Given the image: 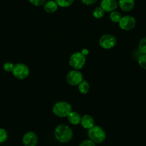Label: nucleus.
<instances>
[{"label": "nucleus", "instance_id": "1", "mask_svg": "<svg viewBox=\"0 0 146 146\" xmlns=\"http://www.w3.org/2000/svg\"><path fill=\"white\" fill-rule=\"evenodd\" d=\"M56 140L62 143H69L73 137V131L71 127L65 124H60L54 131Z\"/></svg>", "mask_w": 146, "mask_h": 146}, {"label": "nucleus", "instance_id": "2", "mask_svg": "<svg viewBox=\"0 0 146 146\" xmlns=\"http://www.w3.org/2000/svg\"><path fill=\"white\" fill-rule=\"evenodd\" d=\"M72 111V105L66 101H59L56 102L52 107V113L54 115L59 117H67V115Z\"/></svg>", "mask_w": 146, "mask_h": 146}, {"label": "nucleus", "instance_id": "3", "mask_svg": "<svg viewBox=\"0 0 146 146\" xmlns=\"http://www.w3.org/2000/svg\"><path fill=\"white\" fill-rule=\"evenodd\" d=\"M88 135L90 140L94 142L95 144L102 143L106 139V133L102 127L98 125H94L92 128L89 129Z\"/></svg>", "mask_w": 146, "mask_h": 146}, {"label": "nucleus", "instance_id": "4", "mask_svg": "<svg viewBox=\"0 0 146 146\" xmlns=\"http://www.w3.org/2000/svg\"><path fill=\"white\" fill-rule=\"evenodd\" d=\"M86 63V57L80 52H76L71 54L69 58V64L73 70H80L85 66Z\"/></svg>", "mask_w": 146, "mask_h": 146}, {"label": "nucleus", "instance_id": "5", "mask_svg": "<svg viewBox=\"0 0 146 146\" xmlns=\"http://www.w3.org/2000/svg\"><path fill=\"white\" fill-rule=\"evenodd\" d=\"M12 74L18 80H25L28 78L30 73L29 67L24 63H17L14 66Z\"/></svg>", "mask_w": 146, "mask_h": 146}, {"label": "nucleus", "instance_id": "6", "mask_svg": "<svg viewBox=\"0 0 146 146\" xmlns=\"http://www.w3.org/2000/svg\"><path fill=\"white\" fill-rule=\"evenodd\" d=\"M117 44V40L114 35L111 34H105L102 35L99 40V44L105 50H110Z\"/></svg>", "mask_w": 146, "mask_h": 146}, {"label": "nucleus", "instance_id": "7", "mask_svg": "<svg viewBox=\"0 0 146 146\" xmlns=\"http://www.w3.org/2000/svg\"><path fill=\"white\" fill-rule=\"evenodd\" d=\"M83 80V75L78 70H70L66 75V81L71 86H77Z\"/></svg>", "mask_w": 146, "mask_h": 146}, {"label": "nucleus", "instance_id": "8", "mask_svg": "<svg viewBox=\"0 0 146 146\" xmlns=\"http://www.w3.org/2000/svg\"><path fill=\"white\" fill-rule=\"evenodd\" d=\"M119 27L125 31H130L134 29L136 26V19L130 15L122 17L118 23Z\"/></svg>", "mask_w": 146, "mask_h": 146}, {"label": "nucleus", "instance_id": "9", "mask_svg": "<svg viewBox=\"0 0 146 146\" xmlns=\"http://www.w3.org/2000/svg\"><path fill=\"white\" fill-rule=\"evenodd\" d=\"M22 143L25 146H36L38 143V137L34 132L28 131L24 135Z\"/></svg>", "mask_w": 146, "mask_h": 146}, {"label": "nucleus", "instance_id": "10", "mask_svg": "<svg viewBox=\"0 0 146 146\" xmlns=\"http://www.w3.org/2000/svg\"><path fill=\"white\" fill-rule=\"evenodd\" d=\"M100 7L105 12H112L116 10L118 7V2L117 0H102L100 2Z\"/></svg>", "mask_w": 146, "mask_h": 146}, {"label": "nucleus", "instance_id": "11", "mask_svg": "<svg viewBox=\"0 0 146 146\" xmlns=\"http://www.w3.org/2000/svg\"><path fill=\"white\" fill-rule=\"evenodd\" d=\"M80 124L83 128L89 130L95 125V122L93 117L90 115H84L81 117Z\"/></svg>", "mask_w": 146, "mask_h": 146}, {"label": "nucleus", "instance_id": "12", "mask_svg": "<svg viewBox=\"0 0 146 146\" xmlns=\"http://www.w3.org/2000/svg\"><path fill=\"white\" fill-rule=\"evenodd\" d=\"M135 0H119L118 5L120 9L126 12H130L135 7Z\"/></svg>", "mask_w": 146, "mask_h": 146}, {"label": "nucleus", "instance_id": "13", "mask_svg": "<svg viewBox=\"0 0 146 146\" xmlns=\"http://www.w3.org/2000/svg\"><path fill=\"white\" fill-rule=\"evenodd\" d=\"M44 7V9L47 13L52 14L55 12L58 9L59 6L57 5V2H55V0H48L44 3L43 5Z\"/></svg>", "mask_w": 146, "mask_h": 146}, {"label": "nucleus", "instance_id": "14", "mask_svg": "<svg viewBox=\"0 0 146 146\" xmlns=\"http://www.w3.org/2000/svg\"><path fill=\"white\" fill-rule=\"evenodd\" d=\"M67 120L70 124L73 125H77L80 123L81 117L82 116L80 115L79 113L76 111H72L70 114L67 115Z\"/></svg>", "mask_w": 146, "mask_h": 146}, {"label": "nucleus", "instance_id": "15", "mask_svg": "<svg viewBox=\"0 0 146 146\" xmlns=\"http://www.w3.org/2000/svg\"><path fill=\"white\" fill-rule=\"evenodd\" d=\"M78 86L79 92H80L81 94H83V95L88 93L90 91V86L89 82L87 80H83Z\"/></svg>", "mask_w": 146, "mask_h": 146}, {"label": "nucleus", "instance_id": "16", "mask_svg": "<svg viewBox=\"0 0 146 146\" xmlns=\"http://www.w3.org/2000/svg\"><path fill=\"white\" fill-rule=\"evenodd\" d=\"M122 18L121 14L120 13L117 11L115 10L113 12H110V19L111 20L112 22L113 23H119L120 20Z\"/></svg>", "mask_w": 146, "mask_h": 146}, {"label": "nucleus", "instance_id": "17", "mask_svg": "<svg viewBox=\"0 0 146 146\" xmlns=\"http://www.w3.org/2000/svg\"><path fill=\"white\" fill-rule=\"evenodd\" d=\"M105 12L100 7H98L95 8L93 10V12H92V15H93V17L95 19H99L103 17L104 15H105Z\"/></svg>", "mask_w": 146, "mask_h": 146}, {"label": "nucleus", "instance_id": "18", "mask_svg": "<svg viewBox=\"0 0 146 146\" xmlns=\"http://www.w3.org/2000/svg\"><path fill=\"white\" fill-rule=\"evenodd\" d=\"M75 0H55V2H57V5L60 7L62 8H67L71 6L73 4Z\"/></svg>", "mask_w": 146, "mask_h": 146}, {"label": "nucleus", "instance_id": "19", "mask_svg": "<svg viewBox=\"0 0 146 146\" xmlns=\"http://www.w3.org/2000/svg\"><path fill=\"white\" fill-rule=\"evenodd\" d=\"M138 50L141 54H146V36L140 39L139 41Z\"/></svg>", "mask_w": 146, "mask_h": 146}, {"label": "nucleus", "instance_id": "20", "mask_svg": "<svg viewBox=\"0 0 146 146\" xmlns=\"http://www.w3.org/2000/svg\"><path fill=\"white\" fill-rule=\"evenodd\" d=\"M137 62L142 69L146 70V54H140L137 58Z\"/></svg>", "mask_w": 146, "mask_h": 146}, {"label": "nucleus", "instance_id": "21", "mask_svg": "<svg viewBox=\"0 0 146 146\" xmlns=\"http://www.w3.org/2000/svg\"><path fill=\"white\" fill-rule=\"evenodd\" d=\"M8 133L5 129L0 127V143H3L7 140Z\"/></svg>", "mask_w": 146, "mask_h": 146}, {"label": "nucleus", "instance_id": "22", "mask_svg": "<svg viewBox=\"0 0 146 146\" xmlns=\"http://www.w3.org/2000/svg\"><path fill=\"white\" fill-rule=\"evenodd\" d=\"M29 3L35 7H40L43 6L44 5L47 0H29Z\"/></svg>", "mask_w": 146, "mask_h": 146}, {"label": "nucleus", "instance_id": "23", "mask_svg": "<svg viewBox=\"0 0 146 146\" xmlns=\"http://www.w3.org/2000/svg\"><path fill=\"white\" fill-rule=\"evenodd\" d=\"M14 66H15V64H13L12 62H7L4 64V70L6 72H11L13 70Z\"/></svg>", "mask_w": 146, "mask_h": 146}, {"label": "nucleus", "instance_id": "24", "mask_svg": "<svg viewBox=\"0 0 146 146\" xmlns=\"http://www.w3.org/2000/svg\"><path fill=\"white\" fill-rule=\"evenodd\" d=\"M79 146H96V144L94 142H92V140L88 139V140H85L81 142Z\"/></svg>", "mask_w": 146, "mask_h": 146}, {"label": "nucleus", "instance_id": "25", "mask_svg": "<svg viewBox=\"0 0 146 146\" xmlns=\"http://www.w3.org/2000/svg\"><path fill=\"white\" fill-rule=\"evenodd\" d=\"M81 2L83 5H87V6H91L93 5L98 2V0H81Z\"/></svg>", "mask_w": 146, "mask_h": 146}, {"label": "nucleus", "instance_id": "26", "mask_svg": "<svg viewBox=\"0 0 146 146\" xmlns=\"http://www.w3.org/2000/svg\"><path fill=\"white\" fill-rule=\"evenodd\" d=\"M80 52L82 53L84 56H85V57H86V56L88 55V54H89V50L86 48H83L82 50H81Z\"/></svg>", "mask_w": 146, "mask_h": 146}]
</instances>
